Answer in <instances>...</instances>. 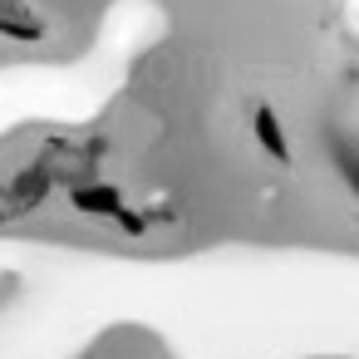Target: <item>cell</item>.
Here are the masks:
<instances>
[{"label": "cell", "mask_w": 359, "mask_h": 359, "mask_svg": "<svg viewBox=\"0 0 359 359\" xmlns=\"http://www.w3.org/2000/svg\"><path fill=\"white\" fill-rule=\"evenodd\" d=\"M251 138H256V148H266L271 158H285V153H290V143H285V128H280L276 109H266V104L251 114Z\"/></svg>", "instance_id": "cell-1"}]
</instances>
